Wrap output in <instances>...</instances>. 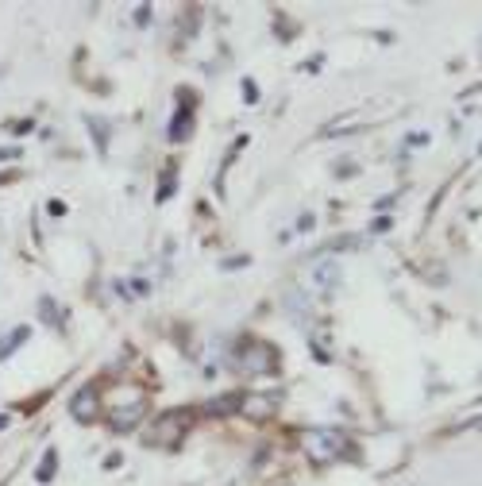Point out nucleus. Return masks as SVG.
<instances>
[{"mask_svg":"<svg viewBox=\"0 0 482 486\" xmlns=\"http://www.w3.org/2000/svg\"><path fill=\"white\" fill-rule=\"evenodd\" d=\"M232 367L239 370V375H247V379L278 375L282 351L275 344H266V339H259V336H244L236 344V351H232Z\"/></svg>","mask_w":482,"mask_h":486,"instance_id":"nucleus-1","label":"nucleus"},{"mask_svg":"<svg viewBox=\"0 0 482 486\" xmlns=\"http://www.w3.org/2000/svg\"><path fill=\"white\" fill-rule=\"evenodd\" d=\"M147 417V394L139 386H116L108 398V425L116 432H132Z\"/></svg>","mask_w":482,"mask_h":486,"instance_id":"nucleus-2","label":"nucleus"},{"mask_svg":"<svg viewBox=\"0 0 482 486\" xmlns=\"http://www.w3.org/2000/svg\"><path fill=\"white\" fill-rule=\"evenodd\" d=\"M189 429H193V413L189 410H166V413L155 417V425L147 429V436H143V440H147L151 448L174 451L189 436Z\"/></svg>","mask_w":482,"mask_h":486,"instance_id":"nucleus-3","label":"nucleus"},{"mask_svg":"<svg viewBox=\"0 0 482 486\" xmlns=\"http://www.w3.org/2000/svg\"><path fill=\"white\" fill-rule=\"evenodd\" d=\"M301 448L309 451V460L332 463V460H340L347 440H344V432H336V429H309V432H301Z\"/></svg>","mask_w":482,"mask_h":486,"instance_id":"nucleus-4","label":"nucleus"},{"mask_svg":"<svg viewBox=\"0 0 482 486\" xmlns=\"http://www.w3.org/2000/svg\"><path fill=\"white\" fill-rule=\"evenodd\" d=\"M282 410V394L278 390H259V394H244V401H239V413H244L247 420H270Z\"/></svg>","mask_w":482,"mask_h":486,"instance_id":"nucleus-5","label":"nucleus"},{"mask_svg":"<svg viewBox=\"0 0 482 486\" xmlns=\"http://www.w3.org/2000/svg\"><path fill=\"white\" fill-rule=\"evenodd\" d=\"M70 417L82 420V425H93V420L101 417V394H96V386H82V390L70 398Z\"/></svg>","mask_w":482,"mask_h":486,"instance_id":"nucleus-6","label":"nucleus"},{"mask_svg":"<svg viewBox=\"0 0 482 486\" xmlns=\"http://www.w3.org/2000/svg\"><path fill=\"white\" fill-rule=\"evenodd\" d=\"M239 401H244V394H224V398H213L201 405L205 417H228V413H239Z\"/></svg>","mask_w":482,"mask_h":486,"instance_id":"nucleus-7","label":"nucleus"},{"mask_svg":"<svg viewBox=\"0 0 482 486\" xmlns=\"http://www.w3.org/2000/svg\"><path fill=\"white\" fill-rule=\"evenodd\" d=\"M309 282H313L316 289H332L336 282H340V267H332V263H320V267H313Z\"/></svg>","mask_w":482,"mask_h":486,"instance_id":"nucleus-8","label":"nucleus"},{"mask_svg":"<svg viewBox=\"0 0 482 486\" xmlns=\"http://www.w3.org/2000/svg\"><path fill=\"white\" fill-rule=\"evenodd\" d=\"M27 336H31V329H27V324H15V329L5 336V344H0V363H5L8 355H12L15 348H20V344H27Z\"/></svg>","mask_w":482,"mask_h":486,"instance_id":"nucleus-9","label":"nucleus"},{"mask_svg":"<svg viewBox=\"0 0 482 486\" xmlns=\"http://www.w3.org/2000/svg\"><path fill=\"white\" fill-rule=\"evenodd\" d=\"M55 467H58V451L51 448V451H46V456H43V463H39L35 482H51V479H55Z\"/></svg>","mask_w":482,"mask_h":486,"instance_id":"nucleus-10","label":"nucleus"},{"mask_svg":"<svg viewBox=\"0 0 482 486\" xmlns=\"http://www.w3.org/2000/svg\"><path fill=\"white\" fill-rule=\"evenodd\" d=\"M189 132H193V116H189V112H178V120H174V127H170V139L182 143Z\"/></svg>","mask_w":482,"mask_h":486,"instance_id":"nucleus-11","label":"nucleus"},{"mask_svg":"<svg viewBox=\"0 0 482 486\" xmlns=\"http://www.w3.org/2000/svg\"><path fill=\"white\" fill-rule=\"evenodd\" d=\"M39 313H43V320H46V324H58V313H55L51 298H43V301H39Z\"/></svg>","mask_w":482,"mask_h":486,"instance_id":"nucleus-12","label":"nucleus"},{"mask_svg":"<svg viewBox=\"0 0 482 486\" xmlns=\"http://www.w3.org/2000/svg\"><path fill=\"white\" fill-rule=\"evenodd\" d=\"M89 132H96V143H101V151H105V143H108L105 124H101V120H89Z\"/></svg>","mask_w":482,"mask_h":486,"instance_id":"nucleus-13","label":"nucleus"},{"mask_svg":"<svg viewBox=\"0 0 482 486\" xmlns=\"http://www.w3.org/2000/svg\"><path fill=\"white\" fill-rule=\"evenodd\" d=\"M244 101H247V105L259 101V89H255V81H244Z\"/></svg>","mask_w":482,"mask_h":486,"instance_id":"nucleus-14","label":"nucleus"},{"mask_svg":"<svg viewBox=\"0 0 482 486\" xmlns=\"http://www.w3.org/2000/svg\"><path fill=\"white\" fill-rule=\"evenodd\" d=\"M147 15H151V8H147V5H139V8H136V24L143 27V24H147Z\"/></svg>","mask_w":482,"mask_h":486,"instance_id":"nucleus-15","label":"nucleus"},{"mask_svg":"<svg viewBox=\"0 0 482 486\" xmlns=\"http://www.w3.org/2000/svg\"><path fill=\"white\" fill-rule=\"evenodd\" d=\"M20 155V147H0V158H15Z\"/></svg>","mask_w":482,"mask_h":486,"instance_id":"nucleus-16","label":"nucleus"},{"mask_svg":"<svg viewBox=\"0 0 482 486\" xmlns=\"http://www.w3.org/2000/svg\"><path fill=\"white\" fill-rule=\"evenodd\" d=\"M8 429V413H0V432H5Z\"/></svg>","mask_w":482,"mask_h":486,"instance_id":"nucleus-17","label":"nucleus"}]
</instances>
